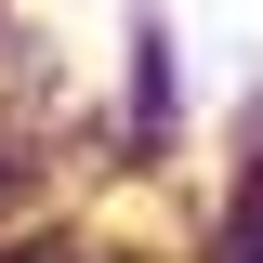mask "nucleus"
Returning <instances> with one entry per match:
<instances>
[{
    "label": "nucleus",
    "mask_w": 263,
    "mask_h": 263,
    "mask_svg": "<svg viewBox=\"0 0 263 263\" xmlns=\"http://www.w3.org/2000/svg\"><path fill=\"white\" fill-rule=\"evenodd\" d=\"M13 184H27V158H13V145H0V197H13Z\"/></svg>",
    "instance_id": "1"
}]
</instances>
